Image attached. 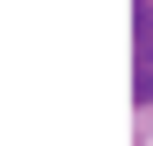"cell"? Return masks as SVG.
<instances>
[{
	"label": "cell",
	"mask_w": 153,
	"mask_h": 146,
	"mask_svg": "<svg viewBox=\"0 0 153 146\" xmlns=\"http://www.w3.org/2000/svg\"><path fill=\"white\" fill-rule=\"evenodd\" d=\"M132 97L153 104V0L132 7Z\"/></svg>",
	"instance_id": "cell-1"
}]
</instances>
